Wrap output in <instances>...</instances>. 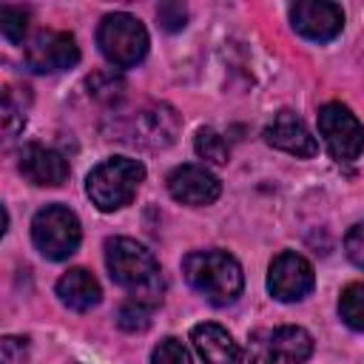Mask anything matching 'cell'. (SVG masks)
<instances>
[{
    "label": "cell",
    "instance_id": "obj_1",
    "mask_svg": "<svg viewBox=\"0 0 364 364\" xmlns=\"http://www.w3.org/2000/svg\"><path fill=\"white\" fill-rule=\"evenodd\" d=\"M105 264L111 279L131 293L134 301L156 307L162 301V276L154 253L136 239L117 236L105 242Z\"/></svg>",
    "mask_w": 364,
    "mask_h": 364
},
{
    "label": "cell",
    "instance_id": "obj_2",
    "mask_svg": "<svg viewBox=\"0 0 364 364\" xmlns=\"http://www.w3.org/2000/svg\"><path fill=\"white\" fill-rule=\"evenodd\" d=\"M182 273H185L188 284L216 307L236 301L242 293V284H245L239 262L225 250L188 253L182 262Z\"/></svg>",
    "mask_w": 364,
    "mask_h": 364
},
{
    "label": "cell",
    "instance_id": "obj_3",
    "mask_svg": "<svg viewBox=\"0 0 364 364\" xmlns=\"http://www.w3.org/2000/svg\"><path fill=\"white\" fill-rule=\"evenodd\" d=\"M142 179H145L142 162L128 159V156H114V159H105L102 165H97L88 173L85 191H88L91 202L100 210L111 213V210L125 208L134 199V193H136Z\"/></svg>",
    "mask_w": 364,
    "mask_h": 364
},
{
    "label": "cell",
    "instance_id": "obj_4",
    "mask_svg": "<svg viewBox=\"0 0 364 364\" xmlns=\"http://www.w3.org/2000/svg\"><path fill=\"white\" fill-rule=\"evenodd\" d=\"M97 43H100L102 57L117 68H131L148 54L145 26L125 11H114V14L102 17L100 31H97Z\"/></svg>",
    "mask_w": 364,
    "mask_h": 364
},
{
    "label": "cell",
    "instance_id": "obj_5",
    "mask_svg": "<svg viewBox=\"0 0 364 364\" xmlns=\"http://www.w3.org/2000/svg\"><path fill=\"white\" fill-rule=\"evenodd\" d=\"M80 236H82L80 219L74 216V210L63 205H46L31 219V242L51 262L68 259L77 250Z\"/></svg>",
    "mask_w": 364,
    "mask_h": 364
},
{
    "label": "cell",
    "instance_id": "obj_6",
    "mask_svg": "<svg viewBox=\"0 0 364 364\" xmlns=\"http://www.w3.org/2000/svg\"><path fill=\"white\" fill-rule=\"evenodd\" d=\"M313 353V338L307 330L284 324L273 330H259L250 338L253 364H301Z\"/></svg>",
    "mask_w": 364,
    "mask_h": 364
},
{
    "label": "cell",
    "instance_id": "obj_7",
    "mask_svg": "<svg viewBox=\"0 0 364 364\" xmlns=\"http://www.w3.org/2000/svg\"><path fill=\"white\" fill-rule=\"evenodd\" d=\"M318 134L333 159L350 162L364 151V125L341 102H327L318 111Z\"/></svg>",
    "mask_w": 364,
    "mask_h": 364
},
{
    "label": "cell",
    "instance_id": "obj_8",
    "mask_svg": "<svg viewBox=\"0 0 364 364\" xmlns=\"http://www.w3.org/2000/svg\"><path fill=\"white\" fill-rule=\"evenodd\" d=\"M80 60V48L65 31H37L26 43V65L37 74H54L74 68Z\"/></svg>",
    "mask_w": 364,
    "mask_h": 364
},
{
    "label": "cell",
    "instance_id": "obj_9",
    "mask_svg": "<svg viewBox=\"0 0 364 364\" xmlns=\"http://www.w3.org/2000/svg\"><path fill=\"white\" fill-rule=\"evenodd\" d=\"M313 264L299 253H279L267 270V290L279 301H299L313 290Z\"/></svg>",
    "mask_w": 364,
    "mask_h": 364
},
{
    "label": "cell",
    "instance_id": "obj_10",
    "mask_svg": "<svg viewBox=\"0 0 364 364\" xmlns=\"http://www.w3.org/2000/svg\"><path fill=\"white\" fill-rule=\"evenodd\" d=\"M176 134H179V114L165 102L145 105L131 119V142L151 151L168 148L176 139Z\"/></svg>",
    "mask_w": 364,
    "mask_h": 364
},
{
    "label": "cell",
    "instance_id": "obj_11",
    "mask_svg": "<svg viewBox=\"0 0 364 364\" xmlns=\"http://www.w3.org/2000/svg\"><path fill=\"white\" fill-rule=\"evenodd\" d=\"M290 23L301 37L327 43L341 31L344 11H341V6L327 3V0H301L290 9Z\"/></svg>",
    "mask_w": 364,
    "mask_h": 364
},
{
    "label": "cell",
    "instance_id": "obj_12",
    "mask_svg": "<svg viewBox=\"0 0 364 364\" xmlns=\"http://www.w3.org/2000/svg\"><path fill=\"white\" fill-rule=\"evenodd\" d=\"M168 191L176 202L182 205H193V208H202V205H210L219 199L222 193V185L219 179L208 171V168H199V165H179L168 173Z\"/></svg>",
    "mask_w": 364,
    "mask_h": 364
},
{
    "label": "cell",
    "instance_id": "obj_13",
    "mask_svg": "<svg viewBox=\"0 0 364 364\" xmlns=\"http://www.w3.org/2000/svg\"><path fill=\"white\" fill-rule=\"evenodd\" d=\"M264 139L284 151V154H293V156H313L318 151L316 145V136L310 134V128L304 125L301 117H296L293 111H279L270 125L264 128Z\"/></svg>",
    "mask_w": 364,
    "mask_h": 364
},
{
    "label": "cell",
    "instance_id": "obj_14",
    "mask_svg": "<svg viewBox=\"0 0 364 364\" xmlns=\"http://www.w3.org/2000/svg\"><path fill=\"white\" fill-rule=\"evenodd\" d=\"M20 173L40 188H57L68 176V162L54 148L43 145H26L20 151Z\"/></svg>",
    "mask_w": 364,
    "mask_h": 364
},
{
    "label": "cell",
    "instance_id": "obj_15",
    "mask_svg": "<svg viewBox=\"0 0 364 364\" xmlns=\"http://www.w3.org/2000/svg\"><path fill=\"white\" fill-rule=\"evenodd\" d=\"M191 341L205 364H242V350L230 338V333L219 324H196L191 330Z\"/></svg>",
    "mask_w": 364,
    "mask_h": 364
},
{
    "label": "cell",
    "instance_id": "obj_16",
    "mask_svg": "<svg viewBox=\"0 0 364 364\" xmlns=\"http://www.w3.org/2000/svg\"><path fill=\"white\" fill-rule=\"evenodd\" d=\"M57 296H60V301H63L68 310L85 313V310H91V307L100 301L102 290H100V282H97L85 267H71L68 273L60 276V282H57Z\"/></svg>",
    "mask_w": 364,
    "mask_h": 364
},
{
    "label": "cell",
    "instance_id": "obj_17",
    "mask_svg": "<svg viewBox=\"0 0 364 364\" xmlns=\"http://www.w3.org/2000/svg\"><path fill=\"white\" fill-rule=\"evenodd\" d=\"M338 313H341V321L353 330H364V284L355 282V284H347L341 290V299H338Z\"/></svg>",
    "mask_w": 364,
    "mask_h": 364
},
{
    "label": "cell",
    "instance_id": "obj_18",
    "mask_svg": "<svg viewBox=\"0 0 364 364\" xmlns=\"http://www.w3.org/2000/svg\"><path fill=\"white\" fill-rule=\"evenodd\" d=\"M193 148H196V154H199L205 162H210V165H225V162L230 159L228 142H225L216 131H210V128H202V131L196 134Z\"/></svg>",
    "mask_w": 364,
    "mask_h": 364
},
{
    "label": "cell",
    "instance_id": "obj_19",
    "mask_svg": "<svg viewBox=\"0 0 364 364\" xmlns=\"http://www.w3.org/2000/svg\"><path fill=\"white\" fill-rule=\"evenodd\" d=\"M151 310H154V307H148V304L131 299V301H125V304L119 307L117 324H119L125 333H142V330L151 327Z\"/></svg>",
    "mask_w": 364,
    "mask_h": 364
},
{
    "label": "cell",
    "instance_id": "obj_20",
    "mask_svg": "<svg viewBox=\"0 0 364 364\" xmlns=\"http://www.w3.org/2000/svg\"><path fill=\"white\" fill-rule=\"evenodd\" d=\"M26 20L28 14L23 9H14V6H3L0 9V31L9 43H23L26 37Z\"/></svg>",
    "mask_w": 364,
    "mask_h": 364
},
{
    "label": "cell",
    "instance_id": "obj_21",
    "mask_svg": "<svg viewBox=\"0 0 364 364\" xmlns=\"http://www.w3.org/2000/svg\"><path fill=\"white\" fill-rule=\"evenodd\" d=\"M151 364H193V361H191V353L185 350V344L179 338H162L154 347Z\"/></svg>",
    "mask_w": 364,
    "mask_h": 364
},
{
    "label": "cell",
    "instance_id": "obj_22",
    "mask_svg": "<svg viewBox=\"0 0 364 364\" xmlns=\"http://www.w3.org/2000/svg\"><path fill=\"white\" fill-rule=\"evenodd\" d=\"M156 20H159V26L165 31H179L185 26V20H188V11H185L182 3H162L156 9Z\"/></svg>",
    "mask_w": 364,
    "mask_h": 364
},
{
    "label": "cell",
    "instance_id": "obj_23",
    "mask_svg": "<svg viewBox=\"0 0 364 364\" xmlns=\"http://www.w3.org/2000/svg\"><path fill=\"white\" fill-rule=\"evenodd\" d=\"M344 250H347L350 262L364 270V225L350 228V233H347V239H344Z\"/></svg>",
    "mask_w": 364,
    "mask_h": 364
}]
</instances>
